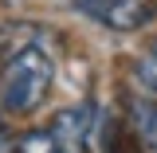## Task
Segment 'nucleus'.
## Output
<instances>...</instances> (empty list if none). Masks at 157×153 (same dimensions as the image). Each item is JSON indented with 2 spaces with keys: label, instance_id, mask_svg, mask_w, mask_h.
<instances>
[{
  "label": "nucleus",
  "instance_id": "obj_2",
  "mask_svg": "<svg viewBox=\"0 0 157 153\" xmlns=\"http://www.w3.org/2000/svg\"><path fill=\"white\" fill-rule=\"evenodd\" d=\"M47 134L55 137L67 153H82L86 149V137H90V106H67L51 118Z\"/></svg>",
  "mask_w": 157,
  "mask_h": 153
},
{
  "label": "nucleus",
  "instance_id": "obj_9",
  "mask_svg": "<svg viewBox=\"0 0 157 153\" xmlns=\"http://www.w3.org/2000/svg\"><path fill=\"white\" fill-rule=\"evenodd\" d=\"M4 137H8V122H4V114H0V145H4Z\"/></svg>",
  "mask_w": 157,
  "mask_h": 153
},
{
  "label": "nucleus",
  "instance_id": "obj_3",
  "mask_svg": "<svg viewBox=\"0 0 157 153\" xmlns=\"http://www.w3.org/2000/svg\"><path fill=\"white\" fill-rule=\"evenodd\" d=\"M90 20H98L102 28H114V32H134L153 20V0H102V8Z\"/></svg>",
  "mask_w": 157,
  "mask_h": 153
},
{
  "label": "nucleus",
  "instance_id": "obj_4",
  "mask_svg": "<svg viewBox=\"0 0 157 153\" xmlns=\"http://www.w3.org/2000/svg\"><path fill=\"white\" fill-rule=\"evenodd\" d=\"M130 130L137 149L157 153V102L153 98H130Z\"/></svg>",
  "mask_w": 157,
  "mask_h": 153
},
{
  "label": "nucleus",
  "instance_id": "obj_7",
  "mask_svg": "<svg viewBox=\"0 0 157 153\" xmlns=\"http://www.w3.org/2000/svg\"><path fill=\"white\" fill-rule=\"evenodd\" d=\"M16 149H20V153H67V149H63V145L55 141V137L47 134V130H32V134H20Z\"/></svg>",
  "mask_w": 157,
  "mask_h": 153
},
{
  "label": "nucleus",
  "instance_id": "obj_5",
  "mask_svg": "<svg viewBox=\"0 0 157 153\" xmlns=\"http://www.w3.org/2000/svg\"><path fill=\"white\" fill-rule=\"evenodd\" d=\"M102 149L106 153H137V141L126 134L122 118H106L102 122Z\"/></svg>",
  "mask_w": 157,
  "mask_h": 153
},
{
  "label": "nucleus",
  "instance_id": "obj_8",
  "mask_svg": "<svg viewBox=\"0 0 157 153\" xmlns=\"http://www.w3.org/2000/svg\"><path fill=\"white\" fill-rule=\"evenodd\" d=\"M71 4H75L78 12H86V16H94L98 8H102V0H71Z\"/></svg>",
  "mask_w": 157,
  "mask_h": 153
},
{
  "label": "nucleus",
  "instance_id": "obj_6",
  "mask_svg": "<svg viewBox=\"0 0 157 153\" xmlns=\"http://www.w3.org/2000/svg\"><path fill=\"white\" fill-rule=\"evenodd\" d=\"M134 71H137V78H141V86H145L149 94H157V39H149V43L137 51Z\"/></svg>",
  "mask_w": 157,
  "mask_h": 153
},
{
  "label": "nucleus",
  "instance_id": "obj_1",
  "mask_svg": "<svg viewBox=\"0 0 157 153\" xmlns=\"http://www.w3.org/2000/svg\"><path fill=\"white\" fill-rule=\"evenodd\" d=\"M8 36H12V47L4 51V67H0V106L8 114H32L47 98L55 59L43 36L36 32V24H16Z\"/></svg>",
  "mask_w": 157,
  "mask_h": 153
}]
</instances>
